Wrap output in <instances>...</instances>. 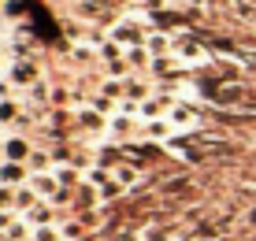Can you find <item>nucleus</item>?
Instances as JSON below:
<instances>
[{
  "label": "nucleus",
  "instance_id": "dca6fc26",
  "mask_svg": "<svg viewBox=\"0 0 256 241\" xmlns=\"http://www.w3.org/2000/svg\"><path fill=\"white\" fill-rule=\"evenodd\" d=\"M119 182H134V171H130V167H119Z\"/></svg>",
  "mask_w": 256,
  "mask_h": 241
},
{
  "label": "nucleus",
  "instance_id": "20e7f679",
  "mask_svg": "<svg viewBox=\"0 0 256 241\" xmlns=\"http://www.w3.org/2000/svg\"><path fill=\"white\" fill-rule=\"evenodd\" d=\"M0 182H8V186L22 182V164H8V167H0Z\"/></svg>",
  "mask_w": 256,
  "mask_h": 241
},
{
  "label": "nucleus",
  "instance_id": "423d86ee",
  "mask_svg": "<svg viewBox=\"0 0 256 241\" xmlns=\"http://www.w3.org/2000/svg\"><path fill=\"white\" fill-rule=\"evenodd\" d=\"M130 130H134V122H130L126 115H119V119H112V134H116V138H126Z\"/></svg>",
  "mask_w": 256,
  "mask_h": 241
},
{
  "label": "nucleus",
  "instance_id": "f03ea898",
  "mask_svg": "<svg viewBox=\"0 0 256 241\" xmlns=\"http://www.w3.org/2000/svg\"><path fill=\"white\" fill-rule=\"evenodd\" d=\"M4 156L12 160V164H22V160L30 156V148H26V141H22V138H12V141L4 145Z\"/></svg>",
  "mask_w": 256,
  "mask_h": 241
},
{
  "label": "nucleus",
  "instance_id": "7ed1b4c3",
  "mask_svg": "<svg viewBox=\"0 0 256 241\" xmlns=\"http://www.w3.org/2000/svg\"><path fill=\"white\" fill-rule=\"evenodd\" d=\"M34 190H38L41 197H60V190H56V178H48V174H38V178H34Z\"/></svg>",
  "mask_w": 256,
  "mask_h": 241
},
{
  "label": "nucleus",
  "instance_id": "a211bd4d",
  "mask_svg": "<svg viewBox=\"0 0 256 241\" xmlns=\"http://www.w3.org/2000/svg\"><path fill=\"white\" fill-rule=\"evenodd\" d=\"M8 222H12V216H0V230H4V226H8Z\"/></svg>",
  "mask_w": 256,
  "mask_h": 241
},
{
  "label": "nucleus",
  "instance_id": "9d476101",
  "mask_svg": "<svg viewBox=\"0 0 256 241\" xmlns=\"http://www.w3.org/2000/svg\"><path fill=\"white\" fill-rule=\"evenodd\" d=\"M145 60H148V56H145L141 48H130V52H126V64H134V67H141Z\"/></svg>",
  "mask_w": 256,
  "mask_h": 241
},
{
  "label": "nucleus",
  "instance_id": "2eb2a0df",
  "mask_svg": "<svg viewBox=\"0 0 256 241\" xmlns=\"http://www.w3.org/2000/svg\"><path fill=\"white\" fill-rule=\"evenodd\" d=\"M148 44H152V52H164V48H167V38H152Z\"/></svg>",
  "mask_w": 256,
  "mask_h": 241
},
{
  "label": "nucleus",
  "instance_id": "4468645a",
  "mask_svg": "<svg viewBox=\"0 0 256 241\" xmlns=\"http://www.w3.org/2000/svg\"><path fill=\"white\" fill-rule=\"evenodd\" d=\"M34 241H56V230H38V234H34Z\"/></svg>",
  "mask_w": 256,
  "mask_h": 241
},
{
  "label": "nucleus",
  "instance_id": "6ab92c4d",
  "mask_svg": "<svg viewBox=\"0 0 256 241\" xmlns=\"http://www.w3.org/2000/svg\"><path fill=\"white\" fill-rule=\"evenodd\" d=\"M0 241H15V238H12V234H8V238H0Z\"/></svg>",
  "mask_w": 256,
  "mask_h": 241
},
{
  "label": "nucleus",
  "instance_id": "39448f33",
  "mask_svg": "<svg viewBox=\"0 0 256 241\" xmlns=\"http://www.w3.org/2000/svg\"><path fill=\"white\" fill-rule=\"evenodd\" d=\"M34 74H38V70H34L30 64H15L12 67V82H34Z\"/></svg>",
  "mask_w": 256,
  "mask_h": 241
},
{
  "label": "nucleus",
  "instance_id": "f8f14e48",
  "mask_svg": "<svg viewBox=\"0 0 256 241\" xmlns=\"http://www.w3.org/2000/svg\"><path fill=\"white\" fill-rule=\"evenodd\" d=\"M108 70H112V78H122V74H126V64H122V60H116Z\"/></svg>",
  "mask_w": 256,
  "mask_h": 241
},
{
  "label": "nucleus",
  "instance_id": "ddd939ff",
  "mask_svg": "<svg viewBox=\"0 0 256 241\" xmlns=\"http://www.w3.org/2000/svg\"><path fill=\"white\" fill-rule=\"evenodd\" d=\"M60 182H64V186H74V182H78V171H60Z\"/></svg>",
  "mask_w": 256,
  "mask_h": 241
},
{
  "label": "nucleus",
  "instance_id": "9b49d317",
  "mask_svg": "<svg viewBox=\"0 0 256 241\" xmlns=\"http://www.w3.org/2000/svg\"><path fill=\"white\" fill-rule=\"evenodd\" d=\"M145 134H148V138H164V134H167V126H160V122H148V126H145Z\"/></svg>",
  "mask_w": 256,
  "mask_h": 241
},
{
  "label": "nucleus",
  "instance_id": "0eeeda50",
  "mask_svg": "<svg viewBox=\"0 0 256 241\" xmlns=\"http://www.w3.org/2000/svg\"><path fill=\"white\" fill-rule=\"evenodd\" d=\"M30 219H34V222H52L48 204H34V208H30Z\"/></svg>",
  "mask_w": 256,
  "mask_h": 241
},
{
  "label": "nucleus",
  "instance_id": "6e6552de",
  "mask_svg": "<svg viewBox=\"0 0 256 241\" xmlns=\"http://www.w3.org/2000/svg\"><path fill=\"white\" fill-rule=\"evenodd\" d=\"M82 126H86V130H100V126H104V122H100V115H93V112H86V115H82Z\"/></svg>",
  "mask_w": 256,
  "mask_h": 241
},
{
  "label": "nucleus",
  "instance_id": "1a4fd4ad",
  "mask_svg": "<svg viewBox=\"0 0 256 241\" xmlns=\"http://www.w3.org/2000/svg\"><path fill=\"white\" fill-rule=\"evenodd\" d=\"M30 200H34L30 190H19V193H15V208H30Z\"/></svg>",
  "mask_w": 256,
  "mask_h": 241
},
{
  "label": "nucleus",
  "instance_id": "f257e3e1",
  "mask_svg": "<svg viewBox=\"0 0 256 241\" xmlns=\"http://www.w3.org/2000/svg\"><path fill=\"white\" fill-rule=\"evenodd\" d=\"M116 41L119 44H141V30H138L134 22H119L116 26Z\"/></svg>",
  "mask_w": 256,
  "mask_h": 241
},
{
  "label": "nucleus",
  "instance_id": "f3484780",
  "mask_svg": "<svg viewBox=\"0 0 256 241\" xmlns=\"http://www.w3.org/2000/svg\"><path fill=\"white\" fill-rule=\"evenodd\" d=\"M12 115H15V112H12V104H0V119H12Z\"/></svg>",
  "mask_w": 256,
  "mask_h": 241
}]
</instances>
